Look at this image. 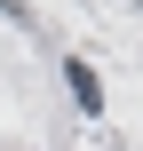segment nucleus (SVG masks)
I'll list each match as a JSON object with an SVG mask.
<instances>
[{
	"instance_id": "f257e3e1",
	"label": "nucleus",
	"mask_w": 143,
	"mask_h": 151,
	"mask_svg": "<svg viewBox=\"0 0 143 151\" xmlns=\"http://www.w3.org/2000/svg\"><path fill=\"white\" fill-rule=\"evenodd\" d=\"M64 80H72L80 111H103V88H96V72H88V64H64Z\"/></svg>"
}]
</instances>
